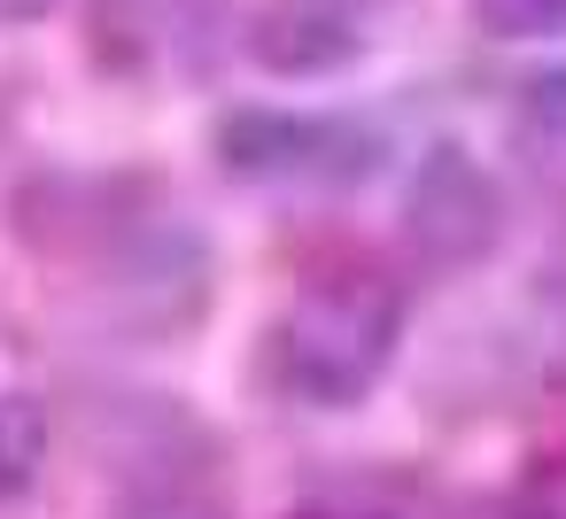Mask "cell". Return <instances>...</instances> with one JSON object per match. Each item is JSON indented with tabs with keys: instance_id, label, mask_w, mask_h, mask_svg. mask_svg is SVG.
<instances>
[{
	"instance_id": "13",
	"label": "cell",
	"mask_w": 566,
	"mask_h": 519,
	"mask_svg": "<svg viewBox=\"0 0 566 519\" xmlns=\"http://www.w3.org/2000/svg\"><path fill=\"white\" fill-rule=\"evenodd\" d=\"M40 9V0H0V17H32Z\"/></svg>"
},
{
	"instance_id": "1",
	"label": "cell",
	"mask_w": 566,
	"mask_h": 519,
	"mask_svg": "<svg viewBox=\"0 0 566 519\" xmlns=\"http://www.w3.org/2000/svg\"><path fill=\"white\" fill-rule=\"evenodd\" d=\"M403 341V295L380 279H326L272 326V380L311 411H349L380 388Z\"/></svg>"
},
{
	"instance_id": "12",
	"label": "cell",
	"mask_w": 566,
	"mask_h": 519,
	"mask_svg": "<svg viewBox=\"0 0 566 519\" xmlns=\"http://www.w3.org/2000/svg\"><path fill=\"white\" fill-rule=\"evenodd\" d=\"M512 519H566V457H543V465L520 480Z\"/></svg>"
},
{
	"instance_id": "10",
	"label": "cell",
	"mask_w": 566,
	"mask_h": 519,
	"mask_svg": "<svg viewBox=\"0 0 566 519\" xmlns=\"http://www.w3.org/2000/svg\"><path fill=\"white\" fill-rule=\"evenodd\" d=\"M473 17L496 40H543L566 24V0H473Z\"/></svg>"
},
{
	"instance_id": "9",
	"label": "cell",
	"mask_w": 566,
	"mask_h": 519,
	"mask_svg": "<svg viewBox=\"0 0 566 519\" xmlns=\"http://www.w3.org/2000/svg\"><path fill=\"white\" fill-rule=\"evenodd\" d=\"M48 449H55L48 403H40V395H0V504H17V496L40 488Z\"/></svg>"
},
{
	"instance_id": "8",
	"label": "cell",
	"mask_w": 566,
	"mask_h": 519,
	"mask_svg": "<svg viewBox=\"0 0 566 519\" xmlns=\"http://www.w3.org/2000/svg\"><path fill=\"white\" fill-rule=\"evenodd\" d=\"M512 156L527 163L535 187L566 194V71H543L520 94V109H512Z\"/></svg>"
},
{
	"instance_id": "7",
	"label": "cell",
	"mask_w": 566,
	"mask_h": 519,
	"mask_svg": "<svg viewBox=\"0 0 566 519\" xmlns=\"http://www.w3.org/2000/svg\"><path fill=\"white\" fill-rule=\"evenodd\" d=\"M218 17V0H94V47L117 71L148 63H202V24Z\"/></svg>"
},
{
	"instance_id": "3",
	"label": "cell",
	"mask_w": 566,
	"mask_h": 519,
	"mask_svg": "<svg viewBox=\"0 0 566 519\" xmlns=\"http://www.w3.org/2000/svg\"><path fill=\"white\" fill-rule=\"evenodd\" d=\"M504 233V210H496V187L481 171L473 148L458 140H434L411 171V194H403V241L427 272H473Z\"/></svg>"
},
{
	"instance_id": "11",
	"label": "cell",
	"mask_w": 566,
	"mask_h": 519,
	"mask_svg": "<svg viewBox=\"0 0 566 519\" xmlns=\"http://www.w3.org/2000/svg\"><path fill=\"white\" fill-rule=\"evenodd\" d=\"M117 519H226L195 480H179V488H133L125 504H117Z\"/></svg>"
},
{
	"instance_id": "2",
	"label": "cell",
	"mask_w": 566,
	"mask_h": 519,
	"mask_svg": "<svg viewBox=\"0 0 566 519\" xmlns=\"http://www.w3.org/2000/svg\"><path fill=\"white\" fill-rule=\"evenodd\" d=\"M218 163L249 187H365L388 163V140L357 117H295V109H233L218 117Z\"/></svg>"
},
{
	"instance_id": "14",
	"label": "cell",
	"mask_w": 566,
	"mask_h": 519,
	"mask_svg": "<svg viewBox=\"0 0 566 519\" xmlns=\"http://www.w3.org/2000/svg\"><path fill=\"white\" fill-rule=\"evenodd\" d=\"M349 519H388V511H349Z\"/></svg>"
},
{
	"instance_id": "5",
	"label": "cell",
	"mask_w": 566,
	"mask_h": 519,
	"mask_svg": "<svg viewBox=\"0 0 566 519\" xmlns=\"http://www.w3.org/2000/svg\"><path fill=\"white\" fill-rule=\"evenodd\" d=\"M202 295H210V248L195 233H140V241H125L117 272L102 279L109 326H125V333H171L202 310Z\"/></svg>"
},
{
	"instance_id": "4",
	"label": "cell",
	"mask_w": 566,
	"mask_h": 519,
	"mask_svg": "<svg viewBox=\"0 0 566 519\" xmlns=\"http://www.w3.org/2000/svg\"><path fill=\"white\" fill-rule=\"evenodd\" d=\"M388 9L396 0H264L241 32V47L272 78H334L373 55Z\"/></svg>"
},
{
	"instance_id": "6",
	"label": "cell",
	"mask_w": 566,
	"mask_h": 519,
	"mask_svg": "<svg viewBox=\"0 0 566 519\" xmlns=\"http://www.w3.org/2000/svg\"><path fill=\"white\" fill-rule=\"evenodd\" d=\"M86 442L102 465L133 473V488H179L195 480V449H210V434L171 395H94Z\"/></svg>"
}]
</instances>
